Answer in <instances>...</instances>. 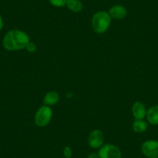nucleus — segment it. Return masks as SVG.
I'll return each instance as SVG.
<instances>
[{
    "mask_svg": "<svg viewBox=\"0 0 158 158\" xmlns=\"http://www.w3.org/2000/svg\"><path fill=\"white\" fill-rule=\"evenodd\" d=\"M111 17L109 13L99 11L95 13L92 19V27L97 33H103L109 29Z\"/></svg>",
    "mask_w": 158,
    "mask_h": 158,
    "instance_id": "2",
    "label": "nucleus"
},
{
    "mask_svg": "<svg viewBox=\"0 0 158 158\" xmlns=\"http://www.w3.org/2000/svg\"><path fill=\"white\" fill-rule=\"evenodd\" d=\"M68 0H49V2L56 7H62L66 5Z\"/></svg>",
    "mask_w": 158,
    "mask_h": 158,
    "instance_id": "13",
    "label": "nucleus"
},
{
    "mask_svg": "<svg viewBox=\"0 0 158 158\" xmlns=\"http://www.w3.org/2000/svg\"><path fill=\"white\" fill-rule=\"evenodd\" d=\"M30 38L24 32L19 30H10L3 38V47L7 51H19L26 48Z\"/></svg>",
    "mask_w": 158,
    "mask_h": 158,
    "instance_id": "1",
    "label": "nucleus"
},
{
    "mask_svg": "<svg viewBox=\"0 0 158 158\" xmlns=\"http://www.w3.org/2000/svg\"><path fill=\"white\" fill-rule=\"evenodd\" d=\"M109 14L111 18H113L115 19H123L127 16V11L124 6L117 5L114 6L112 8L109 9Z\"/></svg>",
    "mask_w": 158,
    "mask_h": 158,
    "instance_id": "7",
    "label": "nucleus"
},
{
    "mask_svg": "<svg viewBox=\"0 0 158 158\" xmlns=\"http://www.w3.org/2000/svg\"><path fill=\"white\" fill-rule=\"evenodd\" d=\"M2 27H3V22H2V16H1V15H0V30H2Z\"/></svg>",
    "mask_w": 158,
    "mask_h": 158,
    "instance_id": "17",
    "label": "nucleus"
},
{
    "mask_svg": "<svg viewBox=\"0 0 158 158\" xmlns=\"http://www.w3.org/2000/svg\"><path fill=\"white\" fill-rule=\"evenodd\" d=\"M64 156L65 158H71L72 156V150L71 147H65L64 149Z\"/></svg>",
    "mask_w": 158,
    "mask_h": 158,
    "instance_id": "14",
    "label": "nucleus"
},
{
    "mask_svg": "<svg viewBox=\"0 0 158 158\" xmlns=\"http://www.w3.org/2000/svg\"><path fill=\"white\" fill-rule=\"evenodd\" d=\"M51 116H52V111L51 108L48 106H42L35 114V124L40 127H45L50 123Z\"/></svg>",
    "mask_w": 158,
    "mask_h": 158,
    "instance_id": "3",
    "label": "nucleus"
},
{
    "mask_svg": "<svg viewBox=\"0 0 158 158\" xmlns=\"http://www.w3.org/2000/svg\"><path fill=\"white\" fill-rule=\"evenodd\" d=\"M147 127H148V125L143 119H136V121H134V123L133 124V131L138 133L145 132L147 130Z\"/></svg>",
    "mask_w": 158,
    "mask_h": 158,
    "instance_id": "12",
    "label": "nucleus"
},
{
    "mask_svg": "<svg viewBox=\"0 0 158 158\" xmlns=\"http://www.w3.org/2000/svg\"><path fill=\"white\" fill-rule=\"evenodd\" d=\"M66 6L68 10L74 13H79L83 8L82 2L80 0H68Z\"/></svg>",
    "mask_w": 158,
    "mask_h": 158,
    "instance_id": "11",
    "label": "nucleus"
},
{
    "mask_svg": "<svg viewBox=\"0 0 158 158\" xmlns=\"http://www.w3.org/2000/svg\"><path fill=\"white\" fill-rule=\"evenodd\" d=\"M141 151L147 157L158 158V141H145L141 146Z\"/></svg>",
    "mask_w": 158,
    "mask_h": 158,
    "instance_id": "5",
    "label": "nucleus"
},
{
    "mask_svg": "<svg viewBox=\"0 0 158 158\" xmlns=\"http://www.w3.org/2000/svg\"><path fill=\"white\" fill-rule=\"evenodd\" d=\"M88 158H99V156H98V153H89V156H88Z\"/></svg>",
    "mask_w": 158,
    "mask_h": 158,
    "instance_id": "16",
    "label": "nucleus"
},
{
    "mask_svg": "<svg viewBox=\"0 0 158 158\" xmlns=\"http://www.w3.org/2000/svg\"><path fill=\"white\" fill-rule=\"evenodd\" d=\"M132 112L136 119H143L147 115V109L142 102H136L133 104L132 108Z\"/></svg>",
    "mask_w": 158,
    "mask_h": 158,
    "instance_id": "8",
    "label": "nucleus"
},
{
    "mask_svg": "<svg viewBox=\"0 0 158 158\" xmlns=\"http://www.w3.org/2000/svg\"><path fill=\"white\" fill-rule=\"evenodd\" d=\"M59 98L60 97H59L57 92L51 91L45 95L44 98V103L45 106H52V105L56 104L59 101Z\"/></svg>",
    "mask_w": 158,
    "mask_h": 158,
    "instance_id": "10",
    "label": "nucleus"
},
{
    "mask_svg": "<svg viewBox=\"0 0 158 158\" xmlns=\"http://www.w3.org/2000/svg\"><path fill=\"white\" fill-rule=\"evenodd\" d=\"M99 158H121L122 153L120 150L113 144H105L98 150Z\"/></svg>",
    "mask_w": 158,
    "mask_h": 158,
    "instance_id": "4",
    "label": "nucleus"
},
{
    "mask_svg": "<svg viewBox=\"0 0 158 158\" xmlns=\"http://www.w3.org/2000/svg\"><path fill=\"white\" fill-rule=\"evenodd\" d=\"M26 49H27V51H28V52L33 53L34 52V51H36V46L35 44L32 43V42H29L28 44H27V47H26Z\"/></svg>",
    "mask_w": 158,
    "mask_h": 158,
    "instance_id": "15",
    "label": "nucleus"
},
{
    "mask_svg": "<svg viewBox=\"0 0 158 158\" xmlns=\"http://www.w3.org/2000/svg\"><path fill=\"white\" fill-rule=\"evenodd\" d=\"M88 142L89 146L93 149L100 148L104 143V135L99 130H95L89 135Z\"/></svg>",
    "mask_w": 158,
    "mask_h": 158,
    "instance_id": "6",
    "label": "nucleus"
},
{
    "mask_svg": "<svg viewBox=\"0 0 158 158\" xmlns=\"http://www.w3.org/2000/svg\"><path fill=\"white\" fill-rule=\"evenodd\" d=\"M147 118L152 125H158V106H152L147 111Z\"/></svg>",
    "mask_w": 158,
    "mask_h": 158,
    "instance_id": "9",
    "label": "nucleus"
}]
</instances>
